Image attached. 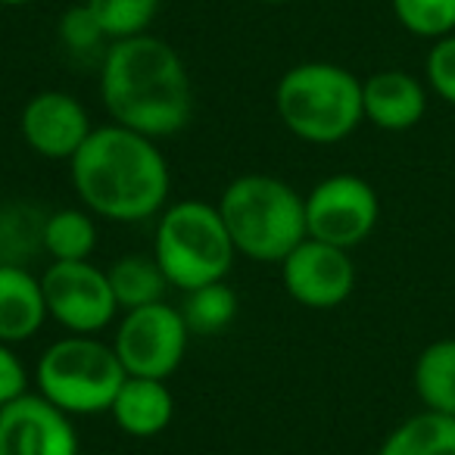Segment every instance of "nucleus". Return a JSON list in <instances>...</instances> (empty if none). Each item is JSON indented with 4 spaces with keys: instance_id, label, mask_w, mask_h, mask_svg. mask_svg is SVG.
<instances>
[{
    "instance_id": "obj_21",
    "label": "nucleus",
    "mask_w": 455,
    "mask_h": 455,
    "mask_svg": "<svg viewBox=\"0 0 455 455\" xmlns=\"http://www.w3.org/2000/svg\"><path fill=\"white\" fill-rule=\"evenodd\" d=\"M47 215L28 203H10L0 209V259L7 266H22L38 250H44Z\"/></svg>"
},
{
    "instance_id": "obj_29",
    "label": "nucleus",
    "mask_w": 455,
    "mask_h": 455,
    "mask_svg": "<svg viewBox=\"0 0 455 455\" xmlns=\"http://www.w3.org/2000/svg\"><path fill=\"white\" fill-rule=\"evenodd\" d=\"M0 266H4V259H0Z\"/></svg>"
},
{
    "instance_id": "obj_24",
    "label": "nucleus",
    "mask_w": 455,
    "mask_h": 455,
    "mask_svg": "<svg viewBox=\"0 0 455 455\" xmlns=\"http://www.w3.org/2000/svg\"><path fill=\"white\" fill-rule=\"evenodd\" d=\"M60 41L66 51L78 53V57H91L94 51H103V44H113L97 16L88 10V4H78L60 16Z\"/></svg>"
},
{
    "instance_id": "obj_17",
    "label": "nucleus",
    "mask_w": 455,
    "mask_h": 455,
    "mask_svg": "<svg viewBox=\"0 0 455 455\" xmlns=\"http://www.w3.org/2000/svg\"><path fill=\"white\" fill-rule=\"evenodd\" d=\"M378 455H455V418L418 411L390 430Z\"/></svg>"
},
{
    "instance_id": "obj_2",
    "label": "nucleus",
    "mask_w": 455,
    "mask_h": 455,
    "mask_svg": "<svg viewBox=\"0 0 455 455\" xmlns=\"http://www.w3.org/2000/svg\"><path fill=\"white\" fill-rule=\"evenodd\" d=\"M84 209L109 221H144L169 203V163L156 140L122 125H100L69 159Z\"/></svg>"
},
{
    "instance_id": "obj_7",
    "label": "nucleus",
    "mask_w": 455,
    "mask_h": 455,
    "mask_svg": "<svg viewBox=\"0 0 455 455\" xmlns=\"http://www.w3.org/2000/svg\"><path fill=\"white\" fill-rule=\"evenodd\" d=\"M190 331L175 306L150 303L122 315L113 337V349L119 355L128 378L165 380L178 371L188 353Z\"/></svg>"
},
{
    "instance_id": "obj_9",
    "label": "nucleus",
    "mask_w": 455,
    "mask_h": 455,
    "mask_svg": "<svg viewBox=\"0 0 455 455\" xmlns=\"http://www.w3.org/2000/svg\"><path fill=\"white\" fill-rule=\"evenodd\" d=\"M47 315L63 324L69 334H97L113 324L119 303L109 287V275L91 259L51 262L41 275Z\"/></svg>"
},
{
    "instance_id": "obj_10",
    "label": "nucleus",
    "mask_w": 455,
    "mask_h": 455,
    "mask_svg": "<svg viewBox=\"0 0 455 455\" xmlns=\"http://www.w3.org/2000/svg\"><path fill=\"white\" fill-rule=\"evenodd\" d=\"M281 281L293 303L306 306V309H337L353 293L355 266L349 259V250L306 237L281 262Z\"/></svg>"
},
{
    "instance_id": "obj_15",
    "label": "nucleus",
    "mask_w": 455,
    "mask_h": 455,
    "mask_svg": "<svg viewBox=\"0 0 455 455\" xmlns=\"http://www.w3.org/2000/svg\"><path fill=\"white\" fill-rule=\"evenodd\" d=\"M47 303L41 278L22 266H0V343L32 340L47 322Z\"/></svg>"
},
{
    "instance_id": "obj_19",
    "label": "nucleus",
    "mask_w": 455,
    "mask_h": 455,
    "mask_svg": "<svg viewBox=\"0 0 455 455\" xmlns=\"http://www.w3.org/2000/svg\"><path fill=\"white\" fill-rule=\"evenodd\" d=\"M97 221L88 209H57L47 215L44 250L53 262H84L97 250Z\"/></svg>"
},
{
    "instance_id": "obj_6",
    "label": "nucleus",
    "mask_w": 455,
    "mask_h": 455,
    "mask_svg": "<svg viewBox=\"0 0 455 455\" xmlns=\"http://www.w3.org/2000/svg\"><path fill=\"white\" fill-rule=\"evenodd\" d=\"M125 378L113 343L97 340L94 334H69L51 343L35 365L38 393L66 415L109 411Z\"/></svg>"
},
{
    "instance_id": "obj_5",
    "label": "nucleus",
    "mask_w": 455,
    "mask_h": 455,
    "mask_svg": "<svg viewBox=\"0 0 455 455\" xmlns=\"http://www.w3.org/2000/svg\"><path fill=\"white\" fill-rule=\"evenodd\" d=\"M153 256L169 284L188 293L194 287L225 281L237 250L215 203L178 200L159 215Z\"/></svg>"
},
{
    "instance_id": "obj_18",
    "label": "nucleus",
    "mask_w": 455,
    "mask_h": 455,
    "mask_svg": "<svg viewBox=\"0 0 455 455\" xmlns=\"http://www.w3.org/2000/svg\"><path fill=\"white\" fill-rule=\"evenodd\" d=\"M415 393L427 411L455 418V340H436L415 362Z\"/></svg>"
},
{
    "instance_id": "obj_16",
    "label": "nucleus",
    "mask_w": 455,
    "mask_h": 455,
    "mask_svg": "<svg viewBox=\"0 0 455 455\" xmlns=\"http://www.w3.org/2000/svg\"><path fill=\"white\" fill-rule=\"evenodd\" d=\"M109 275V287H113V297L119 303V312H132L140 306L150 303H163L165 291H169V278L159 268L156 256H122L113 266L107 268Z\"/></svg>"
},
{
    "instance_id": "obj_23",
    "label": "nucleus",
    "mask_w": 455,
    "mask_h": 455,
    "mask_svg": "<svg viewBox=\"0 0 455 455\" xmlns=\"http://www.w3.org/2000/svg\"><path fill=\"white\" fill-rule=\"evenodd\" d=\"M393 13L418 38H446L455 32V0H393Z\"/></svg>"
},
{
    "instance_id": "obj_26",
    "label": "nucleus",
    "mask_w": 455,
    "mask_h": 455,
    "mask_svg": "<svg viewBox=\"0 0 455 455\" xmlns=\"http://www.w3.org/2000/svg\"><path fill=\"white\" fill-rule=\"evenodd\" d=\"M26 387L28 371L22 365V359L13 353L10 343H0V409L16 403L20 396H26Z\"/></svg>"
},
{
    "instance_id": "obj_4",
    "label": "nucleus",
    "mask_w": 455,
    "mask_h": 455,
    "mask_svg": "<svg viewBox=\"0 0 455 455\" xmlns=\"http://www.w3.org/2000/svg\"><path fill=\"white\" fill-rule=\"evenodd\" d=\"M275 107L293 138L337 144L365 119L362 82L337 63H299L281 76Z\"/></svg>"
},
{
    "instance_id": "obj_14",
    "label": "nucleus",
    "mask_w": 455,
    "mask_h": 455,
    "mask_svg": "<svg viewBox=\"0 0 455 455\" xmlns=\"http://www.w3.org/2000/svg\"><path fill=\"white\" fill-rule=\"evenodd\" d=\"M109 415L119 424L122 434L150 440V436H159L172 424V418H175V396H172L165 380L125 378V384L116 393Z\"/></svg>"
},
{
    "instance_id": "obj_12",
    "label": "nucleus",
    "mask_w": 455,
    "mask_h": 455,
    "mask_svg": "<svg viewBox=\"0 0 455 455\" xmlns=\"http://www.w3.org/2000/svg\"><path fill=\"white\" fill-rule=\"evenodd\" d=\"M20 132L38 156L53 159V163H69L91 138L94 125H91L88 109L82 107L76 94L38 91L22 107Z\"/></svg>"
},
{
    "instance_id": "obj_1",
    "label": "nucleus",
    "mask_w": 455,
    "mask_h": 455,
    "mask_svg": "<svg viewBox=\"0 0 455 455\" xmlns=\"http://www.w3.org/2000/svg\"><path fill=\"white\" fill-rule=\"evenodd\" d=\"M100 97L116 125L153 140L178 134L194 116V82L181 53L150 32L107 44Z\"/></svg>"
},
{
    "instance_id": "obj_13",
    "label": "nucleus",
    "mask_w": 455,
    "mask_h": 455,
    "mask_svg": "<svg viewBox=\"0 0 455 455\" xmlns=\"http://www.w3.org/2000/svg\"><path fill=\"white\" fill-rule=\"evenodd\" d=\"M362 107L371 125L384 132H409L424 119L427 91L409 72L384 69L362 82Z\"/></svg>"
},
{
    "instance_id": "obj_22",
    "label": "nucleus",
    "mask_w": 455,
    "mask_h": 455,
    "mask_svg": "<svg viewBox=\"0 0 455 455\" xmlns=\"http://www.w3.org/2000/svg\"><path fill=\"white\" fill-rule=\"evenodd\" d=\"M109 41L147 35L159 13V0H84Z\"/></svg>"
},
{
    "instance_id": "obj_27",
    "label": "nucleus",
    "mask_w": 455,
    "mask_h": 455,
    "mask_svg": "<svg viewBox=\"0 0 455 455\" xmlns=\"http://www.w3.org/2000/svg\"><path fill=\"white\" fill-rule=\"evenodd\" d=\"M26 4H35V0H0V7H26Z\"/></svg>"
},
{
    "instance_id": "obj_20",
    "label": "nucleus",
    "mask_w": 455,
    "mask_h": 455,
    "mask_svg": "<svg viewBox=\"0 0 455 455\" xmlns=\"http://www.w3.org/2000/svg\"><path fill=\"white\" fill-rule=\"evenodd\" d=\"M178 312L190 334L215 337L237 318V293L225 281H212L184 293V306Z\"/></svg>"
},
{
    "instance_id": "obj_8",
    "label": "nucleus",
    "mask_w": 455,
    "mask_h": 455,
    "mask_svg": "<svg viewBox=\"0 0 455 455\" xmlns=\"http://www.w3.org/2000/svg\"><path fill=\"white\" fill-rule=\"evenodd\" d=\"M378 190L359 175H331L318 181L306 196V231L331 247L353 250L371 237L378 225Z\"/></svg>"
},
{
    "instance_id": "obj_25",
    "label": "nucleus",
    "mask_w": 455,
    "mask_h": 455,
    "mask_svg": "<svg viewBox=\"0 0 455 455\" xmlns=\"http://www.w3.org/2000/svg\"><path fill=\"white\" fill-rule=\"evenodd\" d=\"M424 76H427L434 94L455 107V32L434 41L427 63H424Z\"/></svg>"
},
{
    "instance_id": "obj_28",
    "label": "nucleus",
    "mask_w": 455,
    "mask_h": 455,
    "mask_svg": "<svg viewBox=\"0 0 455 455\" xmlns=\"http://www.w3.org/2000/svg\"><path fill=\"white\" fill-rule=\"evenodd\" d=\"M259 4H291V0H259Z\"/></svg>"
},
{
    "instance_id": "obj_3",
    "label": "nucleus",
    "mask_w": 455,
    "mask_h": 455,
    "mask_svg": "<svg viewBox=\"0 0 455 455\" xmlns=\"http://www.w3.org/2000/svg\"><path fill=\"white\" fill-rule=\"evenodd\" d=\"M237 256L253 262H284L306 231V196H299L284 178L250 172L221 190L215 203Z\"/></svg>"
},
{
    "instance_id": "obj_11",
    "label": "nucleus",
    "mask_w": 455,
    "mask_h": 455,
    "mask_svg": "<svg viewBox=\"0 0 455 455\" xmlns=\"http://www.w3.org/2000/svg\"><path fill=\"white\" fill-rule=\"evenodd\" d=\"M0 455H78L72 415L41 393H26L0 409Z\"/></svg>"
}]
</instances>
